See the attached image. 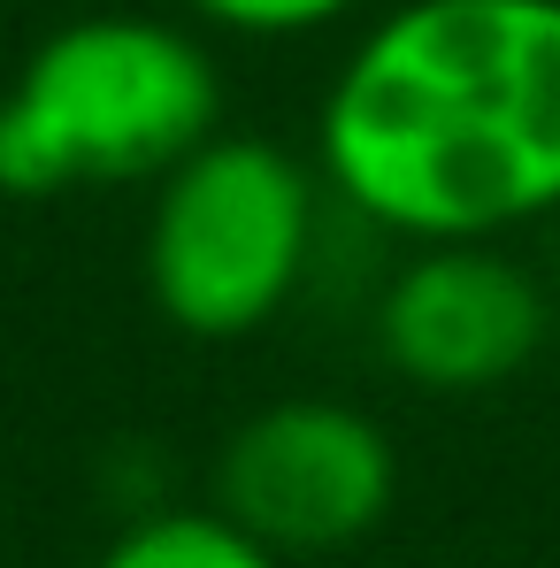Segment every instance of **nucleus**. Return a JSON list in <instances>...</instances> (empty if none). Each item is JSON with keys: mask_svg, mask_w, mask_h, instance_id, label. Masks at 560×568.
<instances>
[{"mask_svg": "<svg viewBox=\"0 0 560 568\" xmlns=\"http://www.w3.org/2000/svg\"><path fill=\"white\" fill-rule=\"evenodd\" d=\"M223 131V70L185 23L78 8L0 93V192L54 200L93 185H162Z\"/></svg>", "mask_w": 560, "mask_h": 568, "instance_id": "obj_2", "label": "nucleus"}, {"mask_svg": "<svg viewBox=\"0 0 560 568\" xmlns=\"http://www.w3.org/2000/svg\"><path fill=\"white\" fill-rule=\"evenodd\" d=\"M560 338V307L499 239L415 246L376 292V354L391 377L438 399L515 384Z\"/></svg>", "mask_w": 560, "mask_h": 568, "instance_id": "obj_5", "label": "nucleus"}, {"mask_svg": "<svg viewBox=\"0 0 560 568\" xmlns=\"http://www.w3.org/2000/svg\"><path fill=\"white\" fill-rule=\"evenodd\" d=\"M399 499L384 423L346 399H269L215 454V507L284 561L362 546Z\"/></svg>", "mask_w": 560, "mask_h": 568, "instance_id": "obj_4", "label": "nucleus"}, {"mask_svg": "<svg viewBox=\"0 0 560 568\" xmlns=\"http://www.w3.org/2000/svg\"><path fill=\"white\" fill-rule=\"evenodd\" d=\"M323 170L262 131H215L154 185L146 300L170 331L231 346L269 331L315 270Z\"/></svg>", "mask_w": 560, "mask_h": 568, "instance_id": "obj_3", "label": "nucleus"}, {"mask_svg": "<svg viewBox=\"0 0 560 568\" xmlns=\"http://www.w3.org/2000/svg\"><path fill=\"white\" fill-rule=\"evenodd\" d=\"M185 8L215 31H238V39H307V31L362 16L369 0H185Z\"/></svg>", "mask_w": 560, "mask_h": 568, "instance_id": "obj_7", "label": "nucleus"}, {"mask_svg": "<svg viewBox=\"0 0 560 568\" xmlns=\"http://www.w3.org/2000/svg\"><path fill=\"white\" fill-rule=\"evenodd\" d=\"M315 170L407 246L560 215V0L384 8L323 85Z\"/></svg>", "mask_w": 560, "mask_h": 568, "instance_id": "obj_1", "label": "nucleus"}, {"mask_svg": "<svg viewBox=\"0 0 560 568\" xmlns=\"http://www.w3.org/2000/svg\"><path fill=\"white\" fill-rule=\"evenodd\" d=\"M93 568H284V554H269L254 530H238L207 499V507H154L123 523Z\"/></svg>", "mask_w": 560, "mask_h": 568, "instance_id": "obj_6", "label": "nucleus"}, {"mask_svg": "<svg viewBox=\"0 0 560 568\" xmlns=\"http://www.w3.org/2000/svg\"><path fill=\"white\" fill-rule=\"evenodd\" d=\"M62 8H115V0H62Z\"/></svg>", "mask_w": 560, "mask_h": 568, "instance_id": "obj_8", "label": "nucleus"}]
</instances>
